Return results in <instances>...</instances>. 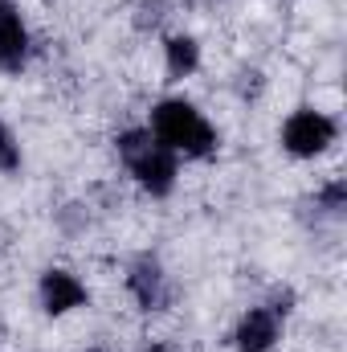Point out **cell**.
<instances>
[{
    "mask_svg": "<svg viewBox=\"0 0 347 352\" xmlns=\"http://www.w3.org/2000/svg\"><path fill=\"white\" fill-rule=\"evenodd\" d=\"M143 352H176V349H172V344H164V340H152Z\"/></svg>",
    "mask_w": 347,
    "mask_h": 352,
    "instance_id": "cell-11",
    "label": "cell"
},
{
    "mask_svg": "<svg viewBox=\"0 0 347 352\" xmlns=\"http://www.w3.org/2000/svg\"><path fill=\"white\" fill-rule=\"evenodd\" d=\"M33 58V33L12 0H0V74H21Z\"/></svg>",
    "mask_w": 347,
    "mask_h": 352,
    "instance_id": "cell-7",
    "label": "cell"
},
{
    "mask_svg": "<svg viewBox=\"0 0 347 352\" xmlns=\"http://www.w3.org/2000/svg\"><path fill=\"white\" fill-rule=\"evenodd\" d=\"M21 164H25V152H21V140H16V131L0 119V173L12 176L21 173Z\"/></svg>",
    "mask_w": 347,
    "mask_h": 352,
    "instance_id": "cell-10",
    "label": "cell"
},
{
    "mask_svg": "<svg viewBox=\"0 0 347 352\" xmlns=\"http://www.w3.org/2000/svg\"><path fill=\"white\" fill-rule=\"evenodd\" d=\"M127 295L135 299L139 311L160 316V311L172 307V299H176L172 274L164 270V263H160L156 254H139L135 263L127 266Z\"/></svg>",
    "mask_w": 347,
    "mask_h": 352,
    "instance_id": "cell-4",
    "label": "cell"
},
{
    "mask_svg": "<svg viewBox=\"0 0 347 352\" xmlns=\"http://www.w3.org/2000/svg\"><path fill=\"white\" fill-rule=\"evenodd\" d=\"M115 152H119L123 168L131 173V180H135L147 197L164 201V197H172L176 192V180H180V156L168 152L147 127H127V131H119Z\"/></svg>",
    "mask_w": 347,
    "mask_h": 352,
    "instance_id": "cell-2",
    "label": "cell"
},
{
    "mask_svg": "<svg viewBox=\"0 0 347 352\" xmlns=\"http://www.w3.org/2000/svg\"><path fill=\"white\" fill-rule=\"evenodd\" d=\"M164 70H168L172 82L192 78V74L200 70V41L188 37V33H172V37L164 41Z\"/></svg>",
    "mask_w": 347,
    "mask_h": 352,
    "instance_id": "cell-8",
    "label": "cell"
},
{
    "mask_svg": "<svg viewBox=\"0 0 347 352\" xmlns=\"http://www.w3.org/2000/svg\"><path fill=\"white\" fill-rule=\"evenodd\" d=\"M37 299H41V311L58 320V316H70V311L86 307L90 291H86V283H82L74 270H66V266H49V270H41Z\"/></svg>",
    "mask_w": 347,
    "mask_h": 352,
    "instance_id": "cell-5",
    "label": "cell"
},
{
    "mask_svg": "<svg viewBox=\"0 0 347 352\" xmlns=\"http://www.w3.org/2000/svg\"><path fill=\"white\" fill-rule=\"evenodd\" d=\"M282 316L270 307V303H254L241 311L237 328H233V352H274L282 340Z\"/></svg>",
    "mask_w": 347,
    "mask_h": 352,
    "instance_id": "cell-6",
    "label": "cell"
},
{
    "mask_svg": "<svg viewBox=\"0 0 347 352\" xmlns=\"http://www.w3.org/2000/svg\"><path fill=\"white\" fill-rule=\"evenodd\" d=\"M311 205H315V213H319L323 221H339L347 213V180L344 176H331L323 188H315Z\"/></svg>",
    "mask_w": 347,
    "mask_h": 352,
    "instance_id": "cell-9",
    "label": "cell"
},
{
    "mask_svg": "<svg viewBox=\"0 0 347 352\" xmlns=\"http://www.w3.org/2000/svg\"><path fill=\"white\" fill-rule=\"evenodd\" d=\"M168 152L184 160H213L221 148L217 127L204 119V111L188 98H160L152 107V127H147Z\"/></svg>",
    "mask_w": 347,
    "mask_h": 352,
    "instance_id": "cell-1",
    "label": "cell"
},
{
    "mask_svg": "<svg viewBox=\"0 0 347 352\" xmlns=\"http://www.w3.org/2000/svg\"><path fill=\"white\" fill-rule=\"evenodd\" d=\"M339 140V119L319 111V107H294L278 131V144L294 160H319L335 148Z\"/></svg>",
    "mask_w": 347,
    "mask_h": 352,
    "instance_id": "cell-3",
    "label": "cell"
}]
</instances>
